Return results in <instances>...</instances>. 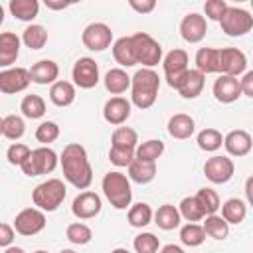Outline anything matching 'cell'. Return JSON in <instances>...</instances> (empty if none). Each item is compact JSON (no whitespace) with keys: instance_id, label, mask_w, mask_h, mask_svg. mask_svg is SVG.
I'll return each instance as SVG.
<instances>
[{"instance_id":"7c38bea8","label":"cell","mask_w":253,"mask_h":253,"mask_svg":"<svg viewBox=\"0 0 253 253\" xmlns=\"http://www.w3.org/2000/svg\"><path fill=\"white\" fill-rule=\"evenodd\" d=\"M71 79L79 89H93L99 83V65L93 57H79L73 63Z\"/></svg>"},{"instance_id":"8fae6325","label":"cell","mask_w":253,"mask_h":253,"mask_svg":"<svg viewBox=\"0 0 253 253\" xmlns=\"http://www.w3.org/2000/svg\"><path fill=\"white\" fill-rule=\"evenodd\" d=\"M81 42L91 51H105L113 43V30L105 22H93L83 30Z\"/></svg>"},{"instance_id":"1f68e13d","label":"cell","mask_w":253,"mask_h":253,"mask_svg":"<svg viewBox=\"0 0 253 253\" xmlns=\"http://www.w3.org/2000/svg\"><path fill=\"white\" fill-rule=\"evenodd\" d=\"M196 69L202 75L217 73V47H200L196 51Z\"/></svg>"},{"instance_id":"b9f144b4","label":"cell","mask_w":253,"mask_h":253,"mask_svg":"<svg viewBox=\"0 0 253 253\" xmlns=\"http://www.w3.org/2000/svg\"><path fill=\"white\" fill-rule=\"evenodd\" d=\"M180 241L188 247H198L206 241V233L198 223H186L180 227Z\"/></svg>"},{"instance_id":"60d3db41","label":"cell","mask_w":253,"mask_h":253,"mask_svg":"<svg viewBox=\"0 0 253 253\" xmlns=\"http://www.w3.org/2000/svg\"><path fill=\"white\" fill-rule=\"evenodd\" d=\"M26 132V123L18 115H8L4 117V126H2V136L8 140H20Z\"/></svg>"},{"instance_id":"ac0fdd59","label":"cell","mask_w":253,"mask_h":253,"mask_svg":"<svg viewBox=\"0 0 253 253\" xmlns=\"http://www.w3.org/2000/svg\"><path fill=\"white\" fill-rule=\"evenodd\" d=\"M223 146L227 150L229 156H235V158H241V156H247L251 152V146H253V138L247 130L243 128H237V130H231L223 136Z\"/></svg>"},{"instance_id":"7bdbcfd3","label":"cell","mask_w":253,"mask_h":253,"mask_svg":"<svg viewBox=\"0 0 253 253\" xmlns=\"http://www.w3.org/2000/svg\"><path fill=\"white\" fill-rule=\"evenodd\" d=\"M178 211H180V217H184L188 223H196V221L204 219V213H202V210H200V206H198L194 196L182 198V202L178 206Z\"/></svg>"},{"instance_id":"7a4b0ae2","label":"cell","mask_w":253,"mask_h":253,"mask_svg":"<svg viewBox=\"0 0 253 253\" xmlns=\"http://www.w3.org/2000/svg\"><path fill=\"white\" fill-rule=\"evenodd\" d=\"M160 89V77L154 69H138L130 77V105L138 109H150L156 103Z\"/></svg>"},{"instance_id":"681fc988","label":"cell","mask_w":253,"mask_h":253,"mask_svg":"<svg viewBox=\"0 0 253 253\" xmlns=\"http://www.w3.org/2000/svg\"><path fill=\"white\" fill-rule=\"evenodd\" d=\"M128 6L138 14H150L156 8L154 0H128Z\"/></svg>"},{"instance_id":"3957f363","label":"cell","mask_w":253,"mask_h":253,"mask_svg":"<svg viewBox=\"0 0 253 253\" xmlns=\"http://www.w3.org/2000/svg\"><path fill=\"white\" fill-rule=\"evenodd\" d=\"M103 194L109 200V204L115 210H126L130 208L132 202V188H130V180L126 174L119 172V170H111L103 176L101 182Z\"/></svg>"},{"instance_id":"ffe728a7","label":"cell","mask_w":253,"mask_h":253,"mask_svg":"<svg viewBox=\"0 0 253 253\" xmlns=\"http://www.w3.org/2000/svg\"><path fill=\"white\" fill-rule=\"evenodd\" d=\"M30 81L38 85H53L59 77V65L53 59H40L30 69Z\"/></svg>"},{"instance_id":"52a82bcc","label":"cell","mask_w":253,"mask_h":253,"mask_svg":"<svg viewBox=\"0 0 253 253\" xmlns=\"http://www.w3.org/2000/svg\"><path fill=\"white\" fill-rule=\"evenodd\" d=\"M219 26H221V32L229 38H241L245 34L251 32L253 28V16L243 10V8H237V6H227V10L223 12L221 20H219Z\"/></svg>"},{"instance_id":"8992f818","label":"cell","mask_w":253,"mask_h":253,"mask_svg":"<svg viewBox=\"0 0 253 253\" xmlns=\"http://www.w3.org/2000/svg\"><path fill=\"white\" fill-rule=\"evenodd\" d=\"M59 158L57 154L49 148V146H40V148H34L30 152V156L26 158V162L20 166L22 172L26 176H43V174H51L57 166Z\"/></svg>"},{"instance_id":"cb8c5ba5","label":"cell","mask_w":253,"mask_h":253,"mask_svg":"<svg viewBox=\"0 0 253 253\" xmlns=\"http://www.w3.org/2000/svg\"><path fill=\"white\" fill-rule=\"evenodd\" d=\"M103 83H105V89L111 95H117L119 97L121 93H125L126 89H130V75L125 69H121V67H113V69H109L105 73Z\"/></svg>"},{"instance_id":"836d02e7","label":"cell","mask_w":253,"mask_h":253,"mask_svg":"<svg viewBox=\"0 0 253 253\" xmlns=\"http://www.w3.org/2000/svg\"><path fill=\"white\" fill-rule=\"evenodd\" d=\"M164 152V142L158 140V138H150V140H144L140 144H136L134 148V158L138 160H144V162H156Z\"/></svg>"},{"instance_id":"db71d44e","label":"cell","mask_w":253,"mask_h":253,"mask_svg":"<svg viewBox=\"0 0 253 253\" xmlns=\"http://www.w3.org/2000/svg\"><path fill=\"white\" fill-rule=\"evenodd\" d=\"M160 253H186L180 245H174V243H168V245H164L162 249H160Z\"/></svg>"},{"instance_id":"bcb514c9","label":"cell","mask_w":253,"mask_h":253,"mask_svg":"<svg viewBox=\"0 0 253 253\" xmlns=\"http://www.w3.org/2000/svg\"><path fill=\"white\" fill-rule=\"evenodd\" d=\"M32 148L24 142H12L6 150V160L12 164V166H22L26 162V158L30 156Z\"/></svg>"},{"instance_id":"44dd1931","label":"cell","mask_w":253,"mask_h":253,"mask_svg":"<svg viewBox=\"0 0 253 253\" xmlns=\"http://www.w3.org/2000/svg\"><path fill=\"white\" fill-rule=\"evenodd\" d=\"M22 40L14 32H0V67L8 69L16 63L20 55Z\"/></svg>"},{"instance_id":"11a10c76","label":"cell","mask_w":253,"mask_h":253,"mask_svg":"<svg viewBox=\"0 0 253 253\" xmlns=\"http://www.w3.org/2000/svg\"><path fill=\"white\" fill-rule=\"evenodd\" d=\"M4 253H26L22 247H16V245H10V247H6V251Z\"/></svg>"},{"instance_id":"ee69618b","label":"cell","mask_w":253,"mask_h":253,"mask_svg":"<svg viewBox=\"0 0 253 253\" xmlns=\"http://www.w3.org/2000/svg\"><path fill=\"white\" fill-rule=\"evenodd\" d=\"M132 247H134L136 253H158V249H160V239H158L154 233H150V231H142V233H138V235L134 237Z\"/></svg>"},{"instance_id":"6f0895ef","label":"cell","mask_w":253,"mask_h":253,"mask_svg":"<svg viewBox=\"0 0 253 253\" xmlns=\"http://www.w3.org/2000/svg\"><path fill=\"white\" fill-rule=\"evenodd\" d=\"M2 22H4V6L0 4V26H2Z\"/></svg>"},{"instance_id":"816d5d0a","label":"cell","mask_w":253,"mask_h":253,"mask_svg":"<svg viewBox=\"0 0 253 253\" xmlns=\"http://www.w3.org/2000/svg\"><path fill=\"white\" fill-rule=\"evenodd\" d=\"M239 87H241V95L253 97V71L243 73V77L239 79Z\"/></svg>"},{"instance_id":"680465c9","label":"cell","mask_w":253,"mask_h":253,"mask_svg":"<svg viewBox=\"0 0 253 253\" xmlns=\"http://www.w3.org/2000/svg\"><path fill=\"white\" fill-rule=\"evenodd\" d=\"M59 253H77V251H73V249H61Z\"/></svg>"},{"instance_id":"83f0119b","label":"cell","mask_w":253,"mask_h":253,"mask_svg":"<svg viewBox=\"0 0 253 253\" xmlns=\"http://www.w3.org/2000/svg\"><path fill=\"white\" fill-rule=\"evenodd\" d=\"M219 208H221V217L233 225H239L247 215V204L239 198H229Z\"/></svg>"},{"instance_id":"7dc6e473","label":"cell","mask_w":253,"mask_h":253,"mask_svg":"<svg viewBox=\"0 0 253 253\" xmlns=\"http://www.w3.org/2000/svg\"><path fill=\"white\" fill-rule=\"evenodd\" d=\"M109 160H111V164H115V166H119V168L128 166V164L134 160V150H132V148H115V146H111V150H109Z\"/></svg>"},{"instance_id":"5b68a950","label":"cell","mask_w":253,"mask_h":253,"mask_svg":"<svg viewBox=\"0 0 253 253\" xmlns=\"http://www.w3.org/2000/svg\"><path fill=\"white\" fill-rule=\"evenodd\" d=\"M130 45L136 63H140L146 69H152L162 61V45L146 32H136L130 36Z\"/></svg>"},{"instance_id":"f546056e","label":"cell","mask_w":253,"mask_h":253,"mask_svg":"<svg viewBox=\"0 0 253 253\" xmlns=\"http://www.w3.org/2000/svg\"><path fill=\"white\" fill-rule=\"evenodd\" d=\"M113 57L121 65V69L136 65V59H134V53H132V45H130V36H123V38L115 40V43H113Z\"/></svg>"},{"instance_id":"4316f807","label":"cell","mask_w":253,"mask_h":253,"mask_svg":"<svg viewBox=\"0 0 253 253\" xmlns=\"http://www.w3.org/2000/svg\"><path fill=\"white\" fill-rule=\"evenodd\" d=\"M49 101L55 107H69L75 101V85L69 81H55L49 87Z\"/></svg>"},{"instance_id":"e0dca14e","label":"cell","mask_w":253,"mask_h":253,"mask_svg":"<svg viewBox=\"0 0 253 253\" xmlns=\"http://www.w3.org/2000/svg\"><path fill=\"white\" fill-rule=\"evenodd\" d=\"M130 101L125 97H111L105 107H103V119L113 125V126H121L123 123H126V119L130 117Z\"/></svg>"},{"instance_id":"4fadbf2b","label":"cell","mask_w":253,"mask_h":253,"mask_svg":"<svg viewBox=\"0 0 253 253\" xmlns=\"http://www.w3.org/2000/svg\"><path fill=\"white\" fill-rule=\"evenodd\" d=\"M233 172H235V164L229 156H211L206 160L204 164V174L206 178L211 182V184H225L233 178Z\"/></svg>"},{"instance_id":"277c9868","label":"cell","mask_w":253,"mask_h":253,"mask_svg":"<svg viewBox=\"0 0 253 253\" xmlns=\"http://www.w3.org/2000/svg\"><path fill=\"white\" fill-rule=\"evenodd\" d=\"M65 196H67V188H65L63 180L49 178V180H45L34 188L32 202L38 210H42L45 213V211H55L63 204Z\"/></svg>"},{"instance_id":"9f6ffc18","label":"cell","mask_w":253,"mask_h":253,"mask_svg":"<svg viewBox=\"0 0 253 253\" xmlns=\"http://www.w3.org/2000/svg\"><path fill=\"white\" fill-rule=\"evenodd\" d=\"M111 253H130L128 249H125V247H117V249H113Z\"/></svg>"},{"instance_id":"d6986e66","label":"cell","mask_w":253,"mask_h":253,"mask_svg":"<svg viewBox=\"0 0 253 253\" xmlns=\"http://www.w3.org/2000/svg\"><path fill=\"white\" fill-rule=\"evenodd\" d=\"M213 97L219 103H233L241 97V87H239V79L231 77V75H219L213 81Z\"/></svg>"},{"instance_id":"5bb4252c","label":"cell","mask_w":253,"mask_h":253,"mask_svg":"<svg viewBox=\"0 0 253 253\" xmlns=\"http://www.w3.org/2000/svg\"><path fill=\"white\" fill-rule=\"evenodd\" d=\"M30 71L26 67H8L0 71V93L16 95L28 89L30 85Z\"/></svg>"},{"instance_id":"484cf974","label":"cell","mask_w":253,"mask_h":253,"mask_svg":"<svg viewBox=\"0 0 253 253\" xmlns=\"http://www.w3.org/2000/svg\"><path fill=\"white\" fill-rule=\"evenodd\" d=\"M152 219H154V223H156L160 229L170 231V229H176V227L180 225V219H182V217H180V211H178L176 206H172V204H162V206L154 211Z\"/></svg>"},{"instance_id":"8d00e7d4","label":"cell","mask_w":253,"mask_h":253,"mask_svg":"<svg viewBox=\"0 0 253 253\" xmlns=\"http://www.w3.org/2000/svg\"><path fill=\"white\" fill-rule=\"evenodd\" d=\"M20 111L26 119H42L45 115V101L40 95H26L20 103Z\"/></svg>"},{"instance_id":"ba28073f","label":"cell","mask_w":253,"mask_h":253,"mask_svg":"<svg viewBox=\"0 0 253 253\" xmlns=\"http://www.w3.org/2000/svg\"><path fill=\"white\" fill-rule=\"evenodd\" d=\"M188 61H190V57H188V53L184 51V49H180V47H174V49H170L166 55H164V59H162V67H164V77H166V83L172 87V89H176L178 85H180V81H182V77L188 73Z\"/></svg>"},{"instance_id":"c3c4849f","label":"cell","mask_w":253,"mask_h":253,"mask_svg":"<svg viewBox=\"0 0 253 253\" xmlns=\"http://www.w3.org/2000/svg\"><path fill=\"white\" fill-rule=\"evenodd\" d=\"M227 10V2L225 0H208L204 4V12H206V20H213V22H219L223 12Z\"/></svg>"},{"instance_id":"d6a6232c","label":"cell","mask_w":253,"mask_h":253,"mask_svg":"<svg viewBox=\"0 0 253 253\" xmlns=\"http://www.w3.org/2000/svg\"><path fill=\"white\" fill-rule=\"evenodd\" d=\"M202 229H204V233H206L208 237L217 239V241H221V239H225V237L229 235V223H227L221 215H217V213L206 215Z\"/></svg>"},{"instance_id":"94428289","label":"cell","mask_w":253,"mask_h":253,"mask_svg":"<svg viewBox=\"0 0 253 253\" xmlns=\"http://www.w3.org/2000/svg\"><path fill=\"white\" fill-rule=\"evenodd\" d=\"M34 253H47V251H43V249H38V251H34Z\"/></svg>"},{"instance_id":"e575fe53","label":"cell","mask_w":253,"mask_h":253,"mask_svg":"<svg viewBox=\"0 0 253 253\" xmlns=\"http://www.w3.org/2000/svg\"><path fill=\"white\" fill-rule=\"evenodd\" d=\"M194 198H196V202H198V206H200L204 217L215 213V211L219 210V206H221V200H219L217 192L211 190V188H200Z\"/></svg>"},{"instance_id":"f907efd6","label":"cell","mask_w":253,"mask_h":253,"mask_svg":"<svg viewBox=\"0 0 253 253\" xmlns=\"http://www.w3.org/2000/svg\"><path fill=\"white\" fill-rule=\"evenodd\" d=\"M14 237H16L14 227L0 221V247H10L12 241H14Z\"/></svg>"},{"instance_id":"ab89813d","label":"cell","mask_w":253,"mask_h":253,"mask_svg":"<svg viewBox=\"0 0 253 253\" xmlns=\"http://www.w3.org/2000/svg\"><path fill=\"white\" fill-rule=\"evenodd\" d=\"M65 237L73 243V245H87L91 239H93V231L89 225L81 223V221H75V223H69L67 229H65Z\"/></svg>"},{"instance_id":"9c48e42d","label":"cell","mask_w":253,"mask_h":253,"mask_svg":"<svg viewBox=\"0 0 253 253\" xmlns=\"http://www.w3.org/2000/svg\"><path fill=\"white\" fill-rule=\"evenodd\" d=\"M247 69V55L237 47H221L217 49V73L239 77Z\"/></svg>"},{"instance_id":"d590c367","label":"cell","mask_w":253,"mask_h":253,"mask_svg":"<svg viewBox=\"0 0 253 253\" xmlns=\"http://www.w3.org/2000/svg\"><path fill=\"white\" fill-rule=\"evenodd\" d=\"M22 42L30 49H42L47 43V30L40 24H30L22 34Z\"/></svg>"},{"instance_id":"f6af8a7d","label":"cell","mask_w":253,"mask_h":253,"mask_svg":"<svg viewBox=\"0 0 253 253\" xmlns=\"http://www.w3.org/2000/svg\"><path fill=\"white\" fill-rule=\"evenodd\" d=\"M59 138V126L53 121H43L38 128H36V140L42 146H47L51 142H55Z\"/></svg>"},{"instance_id":"74e56055","label":"cell","mask_w":253,"mask_h":253,"mask_svg":"<svg viewBox=\"0 0 253 253\" xmlns=\"http://www.w3.org/2000/svg\"><path fill=\"white\" fill-rule=\"evenodd\" d=\"M136 142H138V134L130 126H119L111 134V146H115V148H132L134 150Z\"/></svg>"},{"instance_id":"91938a15","label":"cell","mask_w":253,"mask_h":253,"mask_svg":"<svg viewBox=\"0 0 253 253\" xmlns=\"http://www.w3.org/2000/svg\"><path fill=\"white\" fill-rule=\"evenodd\" d=\"M2 126H4V119L0 117V134H2Z\"/></svg>"},{"instance_id":"4dcf8cb0","label":"cell","mask_w":253,"mask_h":253,"mask_svg":"<svg viewBox=\"0 0 253 253\" xmlns=\"http://www.w3.org/2000/svg\"><path fill=\"white\" fill-rule=\"evenodd\" d=\"M152 208L146 204V202H138V204H132L128 208V213H126V221L130 227H136V229H142L146 227L150 221H152Z\"/></svg>"},{"instance_id":"f5cc1de1","label":"cell","mask_w":253,"mask_h":253,"mask_svg":"<svg viewBox=\"0 0 253 253\" xmlns=\"http://www.w3.org/2000/svg\"><path fill=\"white\" fill-rule=\"evenodd\" d=\"M45 6L49 10H65L69 4L67 2H55V0H45Z\"/></svg>"},{"instance_id":"2e32d148","label":"cell","mask_w":253,"mask_h":253,"mask_svg":"<svg viewBox=\"0 0 253 253\" xmlns=\"http://www.w3.org/2000/svg\"><path fill=\"white\" fill-rule=\"evenodd\" d=\"M101 208H103V202H101L99 194L87 190V192H81L75 196V200L71 204V213L77 219H91L101 213Z\"/></svg>"},{"instance_id":"d4e9b609","label":"cell","mask_w":253,"mask_h":253,"mask_svg":"<svg viewBox=\"0 0 253 253\" xmlns=\"http://www.w3.org/2000/svg\"><path fill=\"white\" fill-rule=\"evenodd\" d=\"M126 168H128V180L136 184H148L156 176V162H144L134 158Z\"/></svg>"},{"instance_id":"6da1fadb","label":"cell","mask_w":253,"mask_h":253,"mask_svg":"<svg viewBox=\"0 0 253 253\" xmlns=\"http://www.w3.org/2000/svg\"><path fill=\"white\" fill-rule=\"evenodd\" d=\"M59 164L63 170V178L77 190H87L93 182V168L87 156V150L79 142H69L61 156Z\"/></svg>"},{"instance_id":"f35d334b","label":"cell","mask_w":253,"mask_h":253,"mask_svg":"<svg viewBox=\"0 0 253 253\" xmlns=\"http://www.w3.org/2000/svg\"><path fill=\"white\" fill-rule=\"evenodd\" d=\"M198 146L206 152H215L217 148H221L223 144V136L217 128H204L198 132V138H196Z\"/></svg>"},{"instance_id":"f1b7e54d","label":"cell","mask_w":253,"mask_h":253,"mask_svg":"<svg viewBox=\"0 0 253 253\" xmlns=\"http://www.w3.org/2000/svg\"><path fill=\"white\" fill-rule=\"evenodd\" d=\"M8 10L16 20L32 22L40 12V2L38 0H10Z\"/></svg>"},{"instance_id":"603a6c76","label":"cell","mask_w":253,"mask_h":253,"mask_svg":"<svg viewBox=\"0 0 253 253\" xmlns=\"http://www.w3.org/2000/svg\"><path fill=\"white\" fill-rule=\"evenodd\" d=\"M194 130H196V123H194V119H192L190 115H186V113H176V115H172L170 121H168V134H170L172 138L186 140V138H190V136L194 134Z\"/></svg>"},{"instance_id":"9a60e30c","label":"cell","mask_w":253,"mask_h":253,"mask_svg":"<svg viewBox=\"0 0 253 253\" xmlns=\"http://www.w3.org/2000/svg\"><path fill=\"white\" fill-rule=\"evenodd\" d=\"M208 34V20L198 14V12H190L182 18L180 22V36L184 42L188 43H200Z\"/></svg>"},{"instance_id":"30bf717a","label":"cell","mask_w":253,"mask_h":253,"mask_svg":"<svg viewBox=\"0 0 253 253\" xmlns=\"http://www.w3.org/2000/svg\"><path fill=\"white\" fill-rule=\"evenodd\" d=\"M45 213L38 208H24L16 217H14V231L24 235V237H32L38 235L43 227H45Z\"/></svg>"},{"instance_id":"7402d4cb","label":"cell","mask_w":253,"mask_h":253,"mask_svg":"<svg viewBox=\"0 0 253 253\" xmlns=\"http://www.w3.org/2000/svg\"><path fill=\"white\" fill-rule=\"evenodd\" d=\"M204 85H206V75H202L198 69H188V73L182 77V81L176 87V91L184 99H196V97L202 95Z\"/></svg>"}]
</instances>
